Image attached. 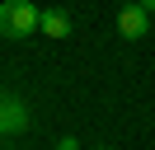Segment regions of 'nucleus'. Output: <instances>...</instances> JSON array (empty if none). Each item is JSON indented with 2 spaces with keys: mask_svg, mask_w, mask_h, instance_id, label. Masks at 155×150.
Wrapping results in <instances>:
<instances>
[{
  "mask_svg": "<svg viewBox=\"0 0 155 150\" xmlns=\"http://www.w3.org/2000/svg\"><path fill=\"white\" fill-rule=\"evenodd\" d=\"M38 24H42V14L33 0H5L0 5V38H28Z\"/></svg>",
  "mask_w": 155,
  "mask_h": 150,
  "instance_id": "nucleus-1",
  "label": "nucleus"
},
{
  "mask_svg": "<svg viewBox=\"0 0 155 150\" xmlns=\"http://www.w3.org/2000/svg\"><path fill=\"white\" fill-rule=\"evenodd\" d=\"M146 28H150V14H146L141 5H122V14H117V33H122V38H146Z\"/></svg>",
  "mask_w": 155,
  "mask_h": 150,
  "instance_id": "nucleus-2",
  "label": "nucleus"
},
{
  "mask_svg": "<svg viewBox=\"0 0 155 150\" xmlns=\"http://www.w3.org/2000/svg\"><path fill=\"white\" fill-rule=\"evenodd\" d=\"M28 127V108L14 99H0V136H10V131H24Z\"/></svg>",
  "mask_w": 155,
  "mask_h": 150,
  "instance_id": "nucleus-3",
  "label": "nucleus"
},
{
  "mask_svg": "<svg viewBox=\"0 0 155 150\" xmlns=\"http://www.w3.org/2000/svg\"><path fill=\"white\" fill-rule=\"evenodd\" d=\"M38 28H42L47 38H71V14H61V9H47Z\"/></svg>",
  "mask_w": 155,
  "mask_h": 150,
  "instance_id": "nucleus-4",
  "label": "nucleus"
},
{
  "mask_svg": "<svg viewBox=\"0 0 155 150\" xmlns=\"http://www.w3.org/2000/svg\"><path fill=\"white\" fill-rule=\"evenodd\" d=\"M141 9H146V14H155V0H141Z\"/></svg>",
  "mask_w": 155,
  "mask_h": 150,
  "instance_id": "nucleus-5",
  "label": "nucleus"
},
{
  "mask_svg": "<svg viewBox=\"0 0 155 150\" xmlns=\"http://www.w3.org/2000/svg\"><path fill=\"white\" fill-rule=\"evenodd\" d=\"M127 5H141V0H127Z\"/></svg>",
  "mask_w": 155,
  "mask_h": 150,
  "instance_id": "nucleus-6",
  "label": "nucleus"
}]
</instances>
